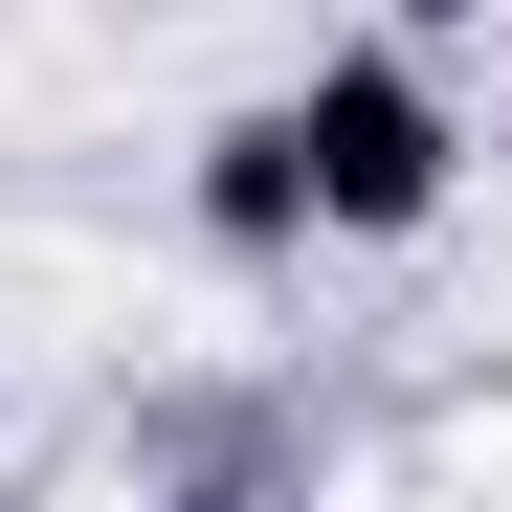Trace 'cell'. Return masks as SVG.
<instances>
[{
	"label": "cell",
	"mask_w": 512,
	"mask_h": 512,
	"mask_svg": "<svg viewBox=\"0 0 512 512\" xmlns=\"http://www.w3.org/2000/svg\"><path fill=\"white\" fill-rule=\"evenodd\" d=\"M290 156H312V245H423V223L468 201V90H446V45H401V23L312 45V67H290Z\"/></svg>",
	"instance_id": "1"
},
{
	"label": "cell",
	"mask_w": 512,
	"mask_h": 512,
	"mask_svg": "<svg viewBox=\"0 0 512 512\" xmlns=\"http://www.w3.org/2000/svg\"><path fill=\"white\" fill-rule=\"evenodd\" d=\"M179 223L223 245V268H312V156H290V90H245V112L201 134V179H179Z\"/></svg>",
	"instance_id": "2"
},
{
	"label": "cell",
	"mask_w": 512,
	"mask_h": 512,
	"mask_svg": "<svg viewBox=\"0 0 512 512\" xmlns=\"http://www.w3.org/2000/svg\"><path fill=\"white\" fill-rule=\"evenodd\" d=\"M379 23H401V45H468V23H490V0H379Z\"/></svg>",
	"instance_id": "3"
}]
</instances>
